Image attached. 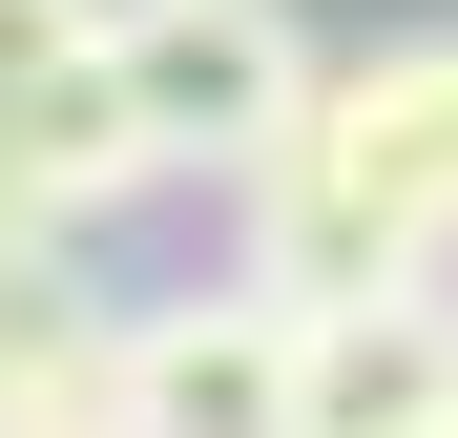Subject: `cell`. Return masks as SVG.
Segmentation results:
<instances>
[{"label":"cell","mask_w":458,"mask_h":438,"mask_svg":"<svg viewBox=\"0 0 458 438\" xmlns=\"http://www.w3.org/2000/svg\"><path fill=\"white\" fill-rule=\"evenodd\" d=\"M105 42V0H0V84H21V63H84Z\"/></svg>","instance_id":"52a82bcc"},{"label":"cell","mask_w":458,"mask_h":438,"mask_svg":"<svg viewBox=\"0 0 458 438\" xmlns=\"http://www.w3.org/2000/svg\"><path fill=\"white\" fill-rule=\"evenodd\" d=\"M292 146H313V167L375 209V230H396V271H437V251H458V21H437V42H375V63H334Z\"/></svg>","instance_id":"3957f363"},{"label":"cell","mask_w":458,"mask_h":438,"mask_svg":"<svg viewBox=\"0 0 458 438\" xmlns=\"http://www.w3.org/2000/svg\"><path fill=\"white\" fill-rule=\"evenodd\" d=\"M105 84H125V125L167 146V188H250L292 125H313V21L292 0H105Z\"/></svg>","instance_id":"6da1fadb"},{"label":"cell","mask_w":458,"mask_h":438,"mask_svg":"<svg viewBox=\"0 0 458 438\" xmlns=\"http://www.w3.org/2000/svg\"><path fill=\"white\" fill-rule=\"evenodd\" d=\"M146 188H167V146L125 125L105 42H84V63H21V84H0V230H63V251H84L105 209H146Z\"/></svg>","instance_id":"277c9868"},{"label":"cell","mask_w":458,"mask_h":438,"mask_svg":"<svg viewBox=\"0 0 458 438\" xmlns=\"http://www.w3.org/2000/svg\"><path fill=\"white\" fill-rule=\"evenodd\" d=\"M105 355H125V292L63 251V230H0V438L105 417Z\"/></svg>","instance_id":"8992f818"},{"label":"cell","mask_w":458,"mask_h":438,"mask_svg":"<svg viewBox=\"0 0 458 438\" xmlns=\"http://www.w3.org/2000/svg\"><path fill=\"white\" fill-rule=\"evenodd\" d=\"M458 417V313L437 292H354L292 334V438H437Z\"/></svg>","instance_id":"5b68a950"},{"label":"cell","mask_w":458,"mask_h":438,"mask_svg":"<svg viewBox=\"0 0 458 438\" xmlns=\"http://www.w3.org/2000/svg\"><path fill=\"white\" fill-rule=\"evenodd\" d=\"M42 438H105V417H42Z\"/></svg>","instance_id":"9c48e42d"},{"label":"cell","mask_w":458,"mask_h":438,"mask_svg":"<svg viewBox=\"0 0 458 438\" xmlns=\"http://www.w3.org/2000/svg\"><path fill=\"white\" fill-rule=\"evenodd\" d=\"M417 292H437V313H458V251H437V271H417Z\"/></svg>","instance_id":"ba28073f"},{"label":"cell","mask_w":458,"mask_h":438,"mask_svg":"<svg viewBox=\"0 0 458 438\" xmlns=\"http://www.w3.org/2000/svg\"><path fill=\"white\" fill-rule=\"evenodd\" d=\"M292 292H125V355H105V438H292Z\"/></svg>","instance_id":"7a4b0ae2"}]
</instances>
